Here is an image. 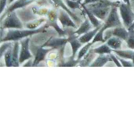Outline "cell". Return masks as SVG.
I'll list each match as a JSON object with an SVG mask.
<instances>
[{
  "instance_id": "cell-8",
  "label": "cell",
  "mask_w": 134,
  "mask_h": 134,
  "mask_svg": "<svg viewBox=\"0 0 134 134\" xmlns=\"http://www.w3.org/2000/svg\"><path fill=\"white\" fill-rule=\"evenodd\" d=\"M53 3L55 4L56 7H60L62 9L65 10L70 15L72 19L75 23L80 24L81 22V19L77 16L68 7L63 0H52Z\"/></svg>"
},
{
  "instance_id": "cell-6",
  "label": "cell",
  "mask_w": 134,
  "mask_h": 134,
  "mask_svg": "<svg viewBox=\"0 0 134 134\" xmlns=\"http://www.w3.org/2000/svg\"><path fill=\"white\" fill-rule=\"evenodd\" d=\"M37 0H17L12 4L4 11L3 14L1 15V21H3L6 15L18 9L26 7L30 4H32Z\"/></svg>"
},
{
  "instance_id": "cell-24",
  "label": "cell",
  "mask_w": 134,
  "mask_h": 134,
  "mask_svg": "<svg viewBox=\"0 0 134 134\" xmlns=\"http://www.w3.org/2000/svg\"><path fill=\"white\" fill-rule=\"evenodd\" d=\"M116 56L120 61L122 66H124V67H133L134 66V64H133L132 60L124 59L118 57L117 55H116Z\"/></svg>"
},
{
  "instance_id": "cell-15",
  "label": "cell",
  "mask_w": 134,
  "mask_h": 134,
  "mask_svg": "<svg viewBox=\"0 0 134 134\" xmlns=\"http://www.w3.org/2000/svg\"><path fill=\"white\" fill-rule=\"evenodd\" d=\"M58 21L53 22L47 21V23L49 26H51L53 27L56 32L58 34L59 36L60 37H65L68 36H69L70 34H71L73 31L68 30H67L63 29L60 28L58 24Z\"/></svg>"
},
{
  "instance_id": "cell-12",
  "label": "cell",
  "mask_w": 134,
  "mask_h": 134,
  "mask_svg": "<svg viewBox=\"0 0 134 134\" xmlns=\"http://www.w3.org/2000/svg\"><path fill=\"white\" fill-rule=\"evenodd\" d=\"M102 26L101 25L99 27H96L93 30L89 31L88 32L83 34L82 36L78 38L79 41L82 44L89 43V42L93 39V37H94Z\"/></svg>"
},
{
  "instance_id": "cell-13",
  "label": "cell",
  "mask_w": 134,
  "mask_h": 134,
  "mask_svg": "<svg viewBox=\"0 0 134 134\" xmlns=\"http://www.w3.org/2000/svg\"><path fill=\"white\" fill-rule=\"evenodd\" d=\"M81 6L83 8L82 13L84 15H87L89 21L94 27L96 28L101 26V22L98 20L97 18L86 8L85 6L81 4Z\"/></svg>"
},
{
  "instance_id": "cell-3",
  "label": "cell",
  "mask_w": 134,
  "mask_h": 134,
  "mask_svg": "<svg viewBox=\"0 0 134 134\" xmlns=\"http://www.w3.org/2000/svg\"><path fill=\"white\" fill-rule=\"evenodd\" d=\"M119 8L125 27L127 30L134 22V13L132 10L131 5L125 3L121 4Z\"/></svg>"
},
{
  "instance_id": "cell-1",
  "label": "cell",
  "mask_w": 134,
  "mask_h": 134,
  "mask_svg": "<svg viewBox=\"0 0 134 134\" xmlns=\"http://www.w3.org/2000/svg\"><path fill=\"white\" fill-rule=\"evenodd\" d=\"M49 27L48 24L46 23L43 26L34 30L28 29H8V32L1 41L2 42H8L11 41H18L30 36L37 34L47 32V29Z\"/></svg>"
},
{
  "instance_id": "cell-9",
  "label": "cell",
  "mask_w": 134,
  "mask_h": 134,
  "mask_svg": "<svg viewBox=\"0 0 134 134\" xmlns=\"http://www.w3.org/2000/svg\"><path fill=\"white\" fill-rule=\"evenodd\" d=\"M111 8L112 7L100 8L91 9L87 8L97 18L102 21H105L110 12Z\"/></svg>"
},
{
  "instance_id": "cell-4",
  "label": "cell",
  "mask_w": 134,
  "mask_h": 134,
  "mask_svg": "<svg viewBox=\"0 0 134 134\" xmlns=\"http://www.w3.org/2000/svg\"><path fill=\"white\" fill-rule=\"evenodd\" d=\"M117 8L115 7H112L111 8L105 23L102 27L105 31L108 29L120 27L122 26L118 13Z\"/></svg>"
},
{
  "instance_id": "cell-28",
  "label": "cell",
  "mask_w": 134,
  "mask_h": 134,
  "mask_svg": "<svg viewBox=\"0 0 134 134\" xmlns=\"http://www.w3.org/2000/svg\"><path fill=\"white\" fill-rule=\"evenodd\" d=\"M8 0H1V15L4 12V9L7 6Z\"/></svg>"
},
{
  "instance_id": "cell-11",
  "label": "cell",
  "mask_w": 134,
  "mask_h": 134,
  "mask_svg": "<svg viewBox=\"0 0 134 134\" xmlns=\"http://www.w3.org/2000/svg\"><path fill=\"white\" fill-rule=\"evenodd\" d=\"M111 61L112 60L110 54L99 55L91 66L92 67H102L107 63Z\"/></svg>"
},
{
  "instance_id": "cell-32",
  "label": "cell",
  "mask_w": 134,
  "mask_h": 134,
  "mask_svg": "<svg viewBox=\"0 0 134 134\" xmlns=\"http://www.w3.org/2000/svg\"><path fill=\"white\" fill-rule=\"evenodd\" d=\"M132 62H133V64H134V57H133V59H132Z\"/></svg>"
},
{
  "instance_id": "cell-14",
  "label": "cell",
  "mask_w": 134,
  "mask_h": 134,
  "mask_svg": "<svg viewBox=\"0 0 134 134\" xmlns=\"http://www.w3.org/2000/svg\"><path fill=\"white\" fill-rule=\"evenodd\" d=\"M113 36L116 37L121 40L126 41L129 36V32L127 29L122 26L115 27L111 32Z\"/></svg>"
},
{
  "instance_id": "cell-16",
  "label": "cell",
  "mask_w": 134,
  "mask_h": 134,
  "mask_svg": "<svg viewBox=\"0 0 134 134\" xmlns=\"http://www.w3.org/2000/svg\"><path fill=\"white\" fill-rule=\"evenodd\" d=\"M69 41V38L63 37H51L45 46L51 47H57L65 44Z\"/></svg>"
},
{
  "instance_id": "cell-33",
  "label": "cell",
  "mask_w": 134,
  "mask_h": 134,
  "mask_svg": "<svg viewBox=\"0 0 134 134\" xmlns=\"http://www.w3.org/2000/svg\"><path fill=\"white\" fill-rule=\"evenodd\" d=\"M132 1H134V0H132Z\"/></svg>"
},
{
  "instance_id": "cell-31",
  "label": "cell",
  "mask_w": 134,
  "mask_h": 134,
  "mask_svg": "<svg viewBox=\"0 0 134 134\" xmlns=\"http://www.w3.org/2000/svg\"><path fill=\"white\" fill-rule=\"evenodd\" d=\"M129 29L134 30V22H133V23H132V25L131 26H130V27H129V29H128L127 30Z\"/></svg>"
},
{
  "instance_id": "cell-29",
  "label": "cell",
  "mask_w": 134,
  "mask_h": 134,
  "mask_svg": "<svg viewBox=\"0 0 134 134\" xmlns=\"http://www.w3.org/2000/svg\"><path fill=\"white\" fill-rule=\"evenodd\" d=\"M15 1V0H8V5H10L13 2H14Z\"/></svg>"
},
{
  "instance_id": "cell-17",
  "label": "cell",
  "mask_w": 134,
  "mask_h": 134,
  "mask_svg": "<svg viewBox=\"0 0 134 134\" xmlns=\"http://www.w3.org/2000/svg\"><path fill=\"white\" fill-rule=\"evenodd\" d=\"M121 40L116 37H112L107 41L106 44L113 50H121L122 44Z\"/></svg>"
},
{
  "instance_id": "cell-18",
  "label": "cell",
  "mask_w": 134,
  "mask_h": 134,
  "mask_svg": "<svg viewBox=\"0 0 134 134\" xmlns=\"http://www.w3.org/2000/svg\"><path fill=\"white\" fill-rule=\"evenodd\" d=\"M117 56L121 58L132 60L134 56V51L132 50H113Z\"/></svg>"
},
{
  "instance_id": "cell-21",
  "label": "cell",
  "mask_w": 134,
  "mask_h": 134,
  "mask_svg": "<svg viewBox=\"0 0 134 134\" xmlns=\"http://www.w3.org/2000/svg\"><path fill=\"white\" fill-rule=\"evenodd\" d=\"M66 6L71 10L81 9V3L78 0H63Z\"/></svg>"
},
{
  "instance_id": "cell-26",
  "label": "cell",
  "mask_w": 134,
  "mask_h": 134,
  "mask_svg": "<svg viewBox=\"0 0 134 134\" xmlns=\"http://www.w3.org/2000/svg\"><path fill=\"white\" fill-rule=\"evenodd\" d=\"M110 58H111V59H112V61L114 63V64L116 65L118 67H121L122 66V65L121 64L119 60H118V58H117L116 55H114L111 54H110Z\"/></svg>"
},
{
  "instance_id": "cell-10",
  "label": "cell",
  "mask_w": 134,
  "mask_h": 134,
  "mask_svg": "<svg viewBox=\"0 0 134 134\" xmlns=\"http://www.w3.org/2000/svg\"><path fill=\"white\" fill-rule=\"evenodd\" d=\"M92 25L89 21L88 18H85V20L76 31H73L72 33L76 35L79 37L81 35H83L89 31L92 28Z\"/></svg>"
},
{
  "instance_id": "cell-23",
  "label": "cell",
  "mask_w": 134,
  "mask_h": 134,
  "mask_svg": "<svg viewBox=\"0 0 134 134\" xmlns=\"http://www.w3.org/2000/svg\"><path fill=\"white\" fill-rule=\"evenodd\" d=\"M104 31L105 30L101 27L94 37V39L92 42V44L96 42H101L102 43H105L106 41H107L103 37V34Z\"/></svg>"
},
{
  "instance_id": "cell-25",
  "label": "cell",
  "mask_w": 134,
  "mask_h": 134,
  "mask_svg": "<svg viewBox=\"0 0 134 134\" xmlns=\"http://www.w3.org/2000/svg\"><path fill=\"white\" fill-rule=\"evenodd\" d=\"M92 42L91 43H87V44H86L84 47H83L81 50L80 51L79 53V57L80 58H82L83 56L88 51L89 49H90V47L92 45Z\"/></svg>"
},
{
  "instance_id": "cell-7",
  "label": "cell",
  "mask_w": 134,
  "mask_h": 134,
  "mask_svg": "<svg viewBox=\"0 0 134 134\" xmlns=\"http://www.w3.org/2000/svg\"><path fill=\"white\" fill-rule=\"evenodd\" d=\"M121 3L119 1L111 2L109 0H100L96 3L85 5L88 9L91 8H100L112 7H119Z\"/></svg>"
},
{
  "instance_id": "cell-27",
  "label": "cell",
  "mask_w": 134,
  "mask_h": 134,
  "mask_svg": "<svg viewBox=\"0 0 134 134\" xmlns=\"http://www.w3.org/2000/svg\"><path fill=\"white\" fill-rule=\"evenodd\" d=\"M99 1L100 0H78V1L81 3V4L85 5V6L87 4L96 3Z\"/></svg>"
},
{
  "instance_id": "cell-2",
  "label": "cell",
  "mask_w": 134,
  "mask_h": 134,
  "mask_svg": "<svg viewBox=\"0 0 134 134\" xmlns=\"http://www.w3.org/2000/svg\"><path fill=\"white\" fill-rule=\"evenodd\" d=\"M1 28L3 29H23V23L16 11L8 13L3 21H1Z\"/></svg>"
},
{
  "instance_id": "cell-20",
  "label": "cell",
  "mask_w": 134,
  "mask_h": 134,
  "mask_svg": "<svg viewBox=\"0 0 134 134\" xmlns=\"http://www.w3.org/2000/svg\"><path fill=\"white\" fill-rule=\"evenodd\" d=\"M47 19L44 18L36 19L32 21L29 22L26 24L25 28L28 29L34 30L38 29L42 23L45 22Z\"/></svg>"
},
{
  "instance_id": "cell-30",
  "label": "cell",
  "mask_w": 134,
  "mask_h": 134,
  "mask_svg": "<svg viewBox=\"0 0 134 134\" xmlns=\"http://www.w3.org/2000/svg\"><path fill=\"white\" fill-rule=\"evenodd\" d=\"M123 1L125 3L129 5H131V4H130V0H123Z\"/></svg>"
},
{
  "instance_id": "cell-22",
  "label": "cell",
  "mask_w": 134,
  "mask_h": 134,
  "mask_svg": "<svg viewBox=\"0 0 134 134\" xmlns=\"http://www.w3.org/2000/svg\"><path fill=\"white\" fill-rule=\"evenodd\" d=\"M129 32V36L126 42L127 46L132 50H134V30H127Z\"/></svg>"
},
{
  "instance_id": "cell-19",
  "label": "cell",
  "mask_w": 134,
  "mask_h": 134,
  "mask_svg": "<svg viewBox=\"0 0 134 134\" xmlns=\"http://www.w3.org/2000/svg\"><path fill=\"white\" fill-rule=\"evenodd\" d=\"M91 50L93 53L99 55L110 54L113 52V50L107 44Z\"/></svg>"
},
{
  "instance_id": "cell-5",
  "label": "cell",
  "mask_w": 134,
  "mask_h": 134,
  "mask_svg": "<svg viewBox=\"0 0 134 134\" xmlns=\"http://www.w3.org/2000/svg\"><path fill=\"white\" fill-rule=\"evenodd\" d=\"M57 12L58 19L62 24L63 29L65 30L66 28H68L77 29L76 24L66 11L62 8H58Z\"/></svg>"
}]
</instances>
